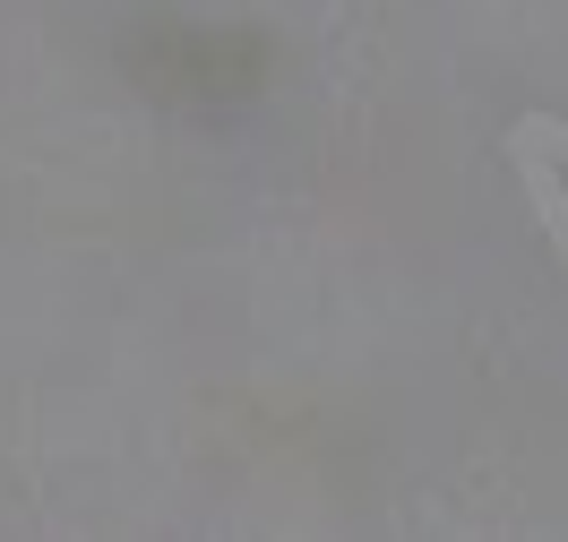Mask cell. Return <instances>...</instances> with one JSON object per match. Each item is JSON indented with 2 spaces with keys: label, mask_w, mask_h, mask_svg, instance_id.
Wrapping results in <instances>:
<instances>
[{
  "label": "cell",
  "mask_w": 568,
  "mask_h": 542,
  "mask_svg": "<svg viewBox=\"0 0 568 542\" xmlns=\"http://www.w3.org/2000/svg\"><path fill=\"white\" fill-rule=\"evenodd\" d=\"M508 164H517V190L534 198V224H542V242L568 276V121L560 112H517Z\"/></svg>",
  "instance_id": "1"
}]
</instances>
